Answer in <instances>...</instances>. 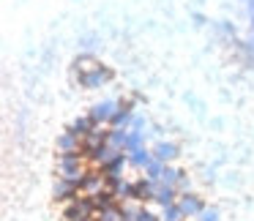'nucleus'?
<instances>
[{
  "label": "nucleus",
  "mask_w": 254,
  "mask_h": 221,
  "mask_svg": "<svg viewBox=\"0 0 254 221\" xmlns=\"http://www.w3.org/2000/svg\"><path fill=\"white\" fill-rule=\"evenodd\" d=\"M107 188V177L101 169H96V166H90L88 175H85V183H82V194H99Z\"/></svg>",
  "instance_id": "8"
},
{
  "label": "nucleus",
  "mask_w": 254,
  "mask_h": 221,
  "mask_svg": "<svg viewBox=\"0 0 254 221\" xmlns=\"http://www.w3.org/2000/svg\"><path fill=\"white\" fill-rule=\"evenodd\" d=\"M85 221H96V219H85Z\"/></svg>",
  "instance_id": "31"
},
{
  "label": "nucleus",
  "mask_w": 254,
  "mask_h": 221,
  "mask_svg": "<svg viewBox=\"0 0 254 221\" xmlns=\"http://www.w3.org/2000/svg\"><path fill=\"white\" fill-rule=\"evenodd\" d=\"M243 3H246V0H243Z\"/></svg>",
  "instance_id": "32"
},
{
  "label": "nucleus",
  "mask_w": 254,
  "mask_h": 221,
  "mask_svg": "<svg viewBox=\"0 0 254 221\" xmlns=\"http://www.w3.org/2000/svg\"><path fill=\"white\" fill-rule=\"evenodd\" d=\"M178 197H181L178 186H170V183H159V191H156V199H153V202L159 205V208H167V205H175Z\"/></svg>",
  "instance_id": "12"
},
{
  "label": "nucleus",
  "mask_w": 254,
  "mask_h": 221,
  "mask_svg": "<svg viewBox=\"0 0 254 221\" xmlns=\"http://www.w3.org/2000/svg\"><path fill=\"white\" fill-rule=\"evenodd\" d=\"M131 123H134V112L121 110V104H118V112L112 115L110 126H112V128H131Z\"/></svg>",
  "instance_id": "19"
},
{
  "label": "nucleus",
  "mask_w": 254,
  "mask_h": 221,
  "mask_svg": "<svg viewBox=\"0 0 254 221\" xmlns=\"http://www.w3.org/2000/svg\"><path fill=\"white\" fill-rule=\"evenodd\" d=\"M107 139H110V126H96L93 131L82 139V156L88 159L93 150H99L101 145H107Z\"/></svg>",
  "instance_id": "5"
},
{
  "label": "nucleus",
  "mask_w": 254,
  "mask_h": 221,
  "mask_svg": "<svg viewBox=\"0 0 254 221\" xmlns=\"http://www.w3.org/2000/svg\"><path fill=\"white\" fill-rule=\"evenodd\" d=\"M219 33H221V36H230V39H238L235 25H230V22H219Z\"/></svg>",
  "instance_id": "28"
},
{
  "label": "nucleus",
  "mask_w": 254,
  "mask_h": 221,
  "mask_svg": "<svg viewBox=\"0 0 254 221\" xmlns=\"http://www.w3.org/2000/svg\"><path fill=\"white\" fill-rule=\"evenodd\" d=\"M197 221H219V210H216V208H205L202 213L197 216Z\"/></svg>",
  "instance_id": "26"
},
{
  "label": "nucleus",
  "mask_w": 254,
  "mask_h": 221,
  "mask_svg": "<svg viewBox=\"0 0 254 221\" xmlns=\"http://www.w3.org/2000/svg\"><path fill=\"white\" fill-rule=\"evenodd\" d=\"M79 194H82V191H79V186L63 180V177H55V186H52V197H55V202L66 205V202H71V199H77Z\"/></svg>",
  "instance_id": "6"
},
{
  "label": "nucleus",
  "mask_w": 254,
  "mask_h": 221,
  "mask_svg": "<svg viewBox=\"0 0 254 221\" xmlns=\"http://www.w3.org/2000/svg\"><path fill=\"white\" fill-rule=\"evenodd\" d=\"M178 156H181V148H178L175 142H164V139H161V142L153 145V159H159L161 164H172Z\"/></svg>",
  "instance_id": "9"
},
{
  "label": "nucleus",
  "mask_w": 254,
  "mask_h": 221,
  "mask_svg": "<svg viewBox=\"0 0 254 221\" xmlns=\"http://www.w3.org/2000/svg\"><path fill=\"white\" fill-rule=\"evenodd\" d=\"M71 150H82V139L66 128V131L58 137V153H71Z\"/></svg>",
  "instance_id": "14"
},
{
  "label": "nucleus",
  "mask_w": 254,
  "mask_h": 221,
  "mask_svg": "<svg viewBox=\"0 0 254 221\" xmlns=\"http://www.w3.org/2000/svg\"><path fill=\"white\" fill-rule=\"evenodd\" d=\"M178 208L183 210V216L186 219H197L199 213H202L208 205H205V199L199 197V194H194V191H183L181 197H178Z\"/></svg>",
  "instance_id": "3"
},
{
  "label": "nucleus",
  "mask_w": 254,
  "mask_h": 221,
  "mask_svg": "<svg viewBox=\"0 0 254 221\" xmlns=\"http://www.w3.org/2000/svg\"><path fill=\"white\" fill-rule=\"evenodd\" d=\"M175 186H178V191H191V177H189L186 175V172H181V177H178V183H175Z\"/></svg>",
  "instance_id": "27"
},
{
  "label": "nucleus",
  "mask_w": 254,
  "mask_h": 221,
  "mask_svg": "<svg viewBox=\"0 0 254 221\" xmlns=\"http://www.w3.org/2000/svg\"><path fill=\"white\" fill-rule=\"evenodd\" d=\"M110 191L118 197V202H126V199H134V180H126V177H121V183H118L115 188H110Z\"/></svg>",
  "instance_id": "18"
},
{
  "label": "nucleus",
  "mask_w": 254,
  "mask_h": 221,
  "mask_svg": "<svg viewBox=\"0 0 254 221\" xmlns=\"http://www.w3.org/2000/svg\"><path fill=\"white\" fill-rule=\"evenodd\" d=\"M156 191H159V183L150 180V177H137L134 180V199L137 202H153Z\"/></svg>",
  "instance_id": "7"
},
{
  "label": "nucleus",
  "mask_w": 254,
  "mask_h": 221,
  "mask_svg": "<svg viewBox=\"0 0 254 221\" xmlns=\"http://www.w3.org/2000/svg\"><path fill=\"white\" fill-rule=\"evenodd\" d=\"M118 112V101L115 99H104V101H96L93 107H90V112L88 115L93 117L99 126H110V120H112V115Z\"/></svg>",
  "instance_id": "4"
},
{
  "label": "nucleus",
  "mask_w": 254,
  "mask_h": 221,
  "mask_svg": "<svg viewBox=\"0 0 254 221\" xmlns=\"http://www.w3.org/2000/svg\"><path fill=\"white\" fill-rule=\"evenodd\" d=\"M126 166H128V156L126 153H118L110 164L101 166V172H104V175H123V169H126Z\"/></svg>",
  "instance_id": "17"
},
{
  "label": "nucleus",
  "mask_w": 254,
  "mask_h": 221,
  "mask_svg": "<svg viewBox=\"0 0 254 221\" xmlns=\"http://www.w3.org/2000/svg\"><path fill=\"white\" fill-rule=\"evenodd\" d=\"M186 216H183V210L175 205H167V208H161V221H183Z\"/></svg>",
  "instance_id": "23"
},
{
  "label": "nucleus",
  "mask_w": 254,
  "mask_h": 221,
  "mask_svg": "<svg viewBox=\"0 0 254 221\" xmlns=\"http://www.w3.org/2000/svg\"><path fill=\"white\" fill-rule=\"evenodd\" d=\"M181 172H183V169H178V166L164 164V172H161V183H170V186H175L178 177H181Z\"/></svg>",
  "instance_id": "24"
},
{
  "label": "nucleus",
  "mask_w": 254,
  "mask_h": 221,
  "mask_svg": "<svg viewBox=\"0 0 254 221\" xmlns=\"http://www.w3.org/2000/svg\"><path fill=\"white\" fill-rule=\"evenodd\" d=\"M249 22H252V33H254V17H249Z\"/></svg>",
  "instance_id": "30"
},
{
  "label": "nucleus",
  "mask_w": 254,
  "mask_h": 221,
  "mask_svg": "<svg viewBox=\"0 0 254 221\" xmlns=\"http://www.w3.org/2000/svg\"><path fill=\"white\" fill-rule=\"evenodd\" d=\"M126 156H128V166H137V169H145V166L153 161V150H148L145 145L137 150H131V153H126Z\"/></svg>",
  "instance_id": "15"
},
{
  "label": "nucleus",
  "mask_w": 254,
  "mask_h": 221,
  "mask_svg": "<svg viewBox=\"0 0 254 221\" xmlns=\"http://www.w3.org/2000/svg\"><path fill=\"white\" fill-rule=\"evenodd\" d=\"M93 219H96V221H123L121 202H118V205H110V208H104V210H96Z\"/></svg>",
  "instance_id": "20"
},
{
  "label": "nucleus",
  "mask_w": 254,
  "mask_h": 221,
  "mask_svg": "<svg viewBox=\"0 0 254 221\" xmlns=\"http://www.w3.org/2000/svg\"><path fill=\"white\" fill-rule=\"evenodd\" d=\"M96 208H93V199L90 194H79L77 199L63 205V219L66 221H85V219H93Z\"/></svg>",
  "instance_id": "1"
},
{
  "label": "nucleus",
  "mask_w": 254,
  "mask_h": 221,
  "mask_svg": "<svg viewBox=\"0 0 254 221\" xmlns=\"http://www.w3.org/2000/svg\"><path fill=\"white\" fill-rule=\"evenodd\" d=\"M118 153H121V150H118V148H112V145H101L99 150H93V153L88 156V164H90V166H96V169H101V166H104V164H110V161L115 159Z\"/></svg>",
  "instance_id": "10"
},
{
  "label": "nucleus",
  "mask_w": 254,
  "mask_h": 221,
  "mask_svg": "<svg viewBox=\"0 0 254 221\" xmlns=\"http://www.w3.org/2000/svg\"><path fill=\"white\" fill-rule=\"evenodd\" d=\"M134 221H161V216H156L153 210H148V208L142 205V208H139V213H137V219H134Z\"/></svg>",
  "instance_id": "25"
},
{
  "label": "nucleus",
  "mask_w": 254,
  "mask_h": 221,
  "mask_svg": "<svg viewBox=\"0 0 254 221\" xmlns=\"http://www.w3.org/2000/svg\"><path fill=\"white\" fill-rule=\"evenodd\" d=\"M145 134H148V131H134V128H128V145H126V153H131V150L142 148V145H145Z\"/></svg>",
  "instance_id": "21"
},
{
  "label": "nucleus",
  "mask_w": 254,
  "mask_h": 221,
  "mask_svg": "<svg viewBox=\"0 0 254 221\" xmlns=\"http://www.w3.org/2000/svg\"><path fill=\"white\" fill-rule=\"evenodd\" d=\"M96 126H99V123H96L90 115H79V117H74V120H71V126H68V131H71V134H77L79 139H85V137H88V134L93 131Z\"/></svg>",
  "instance_id": "13"
},
{
  "label": "nucleus",
  "mask_w": 254,
  "mask_h": 221,
  "mask_svg": "<svg viewBox=\"0 0 254 221\" xmlns=\"http://www.w3.org/2000/svg\"><path fill=\"white\" fill-rule=\"evenodd\" d=\"M107 145H112V148H118L121 153H126L128 128H112V126H110V139H107Z\"/></svg>",
  "instance_id": "16"
},
{
  "label": "nucleus",
  "mask_w": 254,
  "mask_h": 221,
  "mask_svg": "<svg viewBox=\"0 0 254 221\" xmlns=\"http://www.w3.org/2000/svg\"><path fill=\"white\" fill-rule=\"evenodd\" d=\"M93 68H99V60H96L90 52H79V55L74 57V63H71V77L88 74V71H93Z\"/></svg>",
  "instance_id": "11"
},
{
  "label": "nucleus",
  "mask_w": 254,
  "mask_h": 221,
  "mask_svg": "<svg viewBox=\"0 0 254 221\" xmlns=\"http://www.w3.org/2000/svg\"><path fill=\"white\" fill-rule=\"evenodd\" d=\"M145 177H150V180H156V183H161V172H164V164H161V161L159 159H153V161H150V164L148 166H145Z\"/></svg>",
  "instance_id": "22"
},
{
  "label": "nucleus",
  "mask_w": 254,
  "mask_h": 221,
  "mask_svg": "<svg viewBox=\"0 0 254 221\" xmlns=\"http://www.w3.org/2000/svg\"><path fill=\"white\" fill-rule=\"evenodd\" d=\"M71 79L79 85V88H85V90H96V88L110 85L112 79H115V71H112L110 66H101L99 63V68H93V71H88V74H79V77H71Z\"/></svg>",
  "instance_id": "2"
},
{
  "label": "nucleus",
  "mask_w": 254,
  "mask_h": 221,
  "mask_svg": "<svg viewBox=\"0 0 254 221\" xmlns=\"http://www.w3.org/2000/svg\"><path fill=\"white\" fill-rule=\"evenodd\" d=\"M131 128H134V131H145V128H148V117H142V115H137V112H134Z\"/></svg>",
  "instance_id": "29"
}]
</instances>
